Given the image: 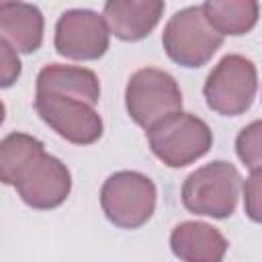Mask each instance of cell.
I'll return each mask as SVG.
<instances>
[{"mask_svg": "<svg viewBox=\"0 0 262 262\" xmlns=\"http://www.w3.org/2000/svg\"><path fill=\"white\" fill-rule=\"evenodd\" d=\"M20 201L37 211H49L59 207L72 190V174L68 166L51 156L43 154L14 184Z\"/></svg>", "mask_w": 262, "mask_h": 262, "instance_id": "9", "label": "cell"}, {"mask_svg": "<svg viewBox=\"0 0 262 262\" xmlns=\"http://www.w3.org/2000/svg\"><path fill=\"white\" fill-rule=\"evenodd\" d=\"M166 4L162 0H108L102 8L104 23L121 41L145 39L164 14Z\"/></svg>", "mask_w": 262, "mask_h": 262, "instance_id": "10", "label": "cell"}, {"mask_svg": "<svg viewBox=\"0 0 262 262\" xmlns=\"http://www.w3.org/2000/svg\"><path fill=\"white\" fill-rule=\"evenodd\" d=\"M151 154L170 168H184L213 145L211 127L192 113H174L145 131Z\"/></svg>", "mask_w": 262, "mask_h": 262, "instance_id": "2", "label": "cell"}, {"mask_svg": "<svg viewBox=\"0 0 262 262\" xmlns=\"http://www.w3.org/2000/svg\"><path fill=\"white\" fill-rule=\"evenodd\" d=\"M203 12L221 37H239L256 27L260 6L254 0H207L203 4Z\"/></svg>", "mask_w": 262, "mask_h": 262, "instance_id": "14", "label": "cell"}, {"mask_svg": "<svg viewBox=\"0 0 262 262\" xmlns=\"http://www.w3.org/2000/svg\"><path fill=\"white\" fill-rule=\"evenodd\" d=\"M47 154L43 143L29 133H8L0 143V178L4 184L14 186L18 178Z\"/></svg>", "mask_w": 262, "mask_h": 262, "instance_id": "15", "label": "cell"}, {"mask_svg": "<svg viewBox=\"0 0 262 262\" xmlns=\"http://www.w3.org/2000/svg\"><path fill=\"white\" fill-rule=\"evenodd\" d=\"M235 154L246 168H262V121H252L237 133Z\"/></svg>", "mask_w": 262, "mask_h": 262, "instance_id": "16", "label": "cell"}, {"mask_svg": "<svg viewBox=\"0 0 262 262\" xmlns=\"http://www.w3.org/2000/svg\"><path fill=\"white\" fill-rule=\"evenodd\" d=\"M162 45L174 63L182 68H201L221 49L223 37L205 18L203 4H196L170 16L162 33Z\"/></svg>", "mask_w": 262, "mask_h": 262, "instance_id": "5", "label": "cell"}, {"mask_svg": "<svg viewBox=\"0 0 262 262\" xmlns=\"http://www.w3.org/2000/svg\"><path fill=\"white\" fill-rule=\"evenodd\" d=\"M37 92H55L84 100L92 106L100 100V82L98 76L80 66L66 63H47L37 76Z\"/></svg>", "mask_w": 262, "mask_h": 262, "instance_id": "13", "label": "cell"}, {"mask_svg": "<svg viewBox=\"0 0 262 262\" xmlns=\"http://www.w3.org/2000/svg\"><path fill=\"white\" fill-rule=\"evenodd\" d=\"M256 90L258 70L254 61L239 53H229L209 72L203 96L213 113L221 117H237L252 106Z\"/></svg>", "mask_w": 262, "mask_h": 262, "instance_id": "4", "label": "cell"}, {"mask_svg": "<svg viewBox=\"0 0 262 262\" xmlns=\"http://www.w3.org/2000/svg\"><path fill=\"white\" fill-rule=\"evenodd\" d=\"M225 235L205 221H182L170 233V250L180 262H223Z\"/></svg>", "mask_w": 262, "mask_h": 262, "instance_id": "11", "label": "cell"}, {"mask_svg": "<svg viewBox=\"0 0 262 262\" xmlns=\"http://www.w3.org/2000/svg\"><path fill=\"white\" fill-rule=\"evenodd\" d=\"M45 18L35 4L2 2L0 4V33L16 53H33L43 43Z\"/></svg>", "mask_w": 262, "mask_h": 262, "instance_id": "12", "label": "cell"}, {"mask_svg": "<svg viewBox=\"0 0 262 262\" xmlns=\"http://www.w3.org/2000/svg\"><path fill=\"white\" fill-rule=\"evenodd\" d=\"M125 106L133 123L147 131L166 117L182 111V92L176 78L168 72L141 68L127 82Z\"/></svg>", "mask_w": 262, "mask_h": 262, "instance_id": "6", "label": "cell"}, {"mask_svg": "<svg viewBox=\"0 0 262 262\" xmlns=\"http://www.w3.org/2000/svg\"><path fill=\"white\" fill-rule=\"evenodd\" d=\"M20 76V59H18V53L6 43L0 39V86L2 88H8L12 86Z\"/></svg>", "mask_w": 262, "mask_h": 262, "instance_id": "18", "label": "cell"}, {"mask_svg": "<svg viewBox=\"0 0 262 262\" xmlns=\"http://www.w3.org/2000/svg\"><path fill=\"white\" fill-rule=\"evenodd\" d=\"M239 186L242 176L237 168L225 160H215L186 176L180 196L186 211L213 219H225L237 207Z\"/></svg>", "mask_w": 262, "mask_h": 262, "instance_id": "1", "label": "cell"}, {"mask_svg": "<svg viewBox=\"0 0 262 262\" xmlns=\"http://www.w3.org/2000/svg\"><path fill=\"white\" fill-rule=\"evenodd\" d=\"M244 211L254 223H262V168L250 170L244 182Z\"/></svg>", "mask_w": 262, "mask_h": 262, "instance_id": "17", "label": "cell"}, {"mask_svg": "<svg viewBox=\"0 0 262 262\" xmlns=\"http://www.w3.org/2000/svg\"><path fill=\"white\" fill-rule=\"evenodd\" d=\"M111 41V31L104 16L88 8L66 10L55 25V51L68 59L94 61L100 59Z\"/></svg>", "mask_w": 262, "mask_h": 262, "instance_id": "8", "label": "cell"}, {"mask_svg": "<svg viewBox=\"0 0 262 262\" xmlns=\"http://www.w3.org/2000/svg\"><path fill=\"white\" fill-rule=\"evenodd\" d=\"M35 111L49 129L74 145H90L102 137V119L98 111L84 100L55 92H37Z\"/></svg>", "mask_w": 262, "mask_h": 262, "instance_id": "7", "label": "cell"}, {"mask_svg": "<svg viewBox=\"0 0 262 262\" xmlns=\"http://www.w3.org/2000/svg\"><path fill=\"white\" fill-rule=\"evenodd\" d=\"M156 184L149 176L135 170L111 174L100 188V207L104 217L121 229L145 225L156 211Z\"/></svg>", "mask_w": 262, "mask_h": 262, "instance_id": "3", "label": "cell"}]
</instances>
